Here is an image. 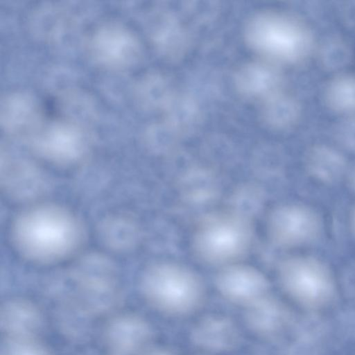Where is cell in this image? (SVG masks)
I'll return each instance as SVG.
<instances>
[{"label":"cell","mask_w":355,"mask_h":355,"mask_svg":"<svg viewBox=\"0 0 355 355\" xmlns=\"http://www.w3.org/2000/svg\"><path fill=\"white\" fill-rule=\"evenodd\" d=\"M12 236L25 257L49 263L65 258L76 249L81 241L82 229L76 218L65 209L39 205L19 216Z\"/></svg>","instance_id":"obj_1"},{"label":"cell","mask_w":355,"mask_h":355,"mask_svg":"<svg viewBox=\"0 0 355 355\" xmlns=\"http://www.w3.org/2000/svg\"><path fill=\"white\" fill-rule=\"evenodd\" d=\"M252 227L249 219L236 211H218L205 216L193 237L198 259L209 264L230 265L250 248Z\"/></svg>","instance_id":"obj_2"},{"label":"cell","mask_w":355,"mask_h":355,"mask_svg":"<svg viewBox=\"0 0 355 355\" xmlns=\"http://www.w3.org/2000/svg\"><path fill=\"white\" fill-rule=\"evenodd\" d=\"M252 46L269 58L288 63L306 60L313 46L309 26L300 19L277 12L254 17L247 27Z\"/></svg>","instance_id":"obj_3"},{"label":"cell","mask_w":355,"mask_h":355,"mask_svg":"<svg viewBox=\"0 0 355 355\" xmlns=\"http://www.w3.org/2000/svg\"><path fill=\"white\" fill-rule=\"evenodd\" d=\"M143 286L154 305L173 315L193 311L204 295L202 281L193 271L168 262L151 266L145 272Z\"/></svg>","instance_id":"obj_4"},{"label":"cell","mask_w":355,"mask_h":355,"mask_svg":"<svg viewBox=\"0 0 355 355\" xmlns=\"http://www.w3.org/2000/svg\"><path fill=\"white\" fill-rule=\"evenodd\" d=\"M268 227L270 238L275 245L289 247L313 239L320 231V222L310 209L286 205L271 212Z\"/></svg>","instance_id":"obj_5"},{"label":"cell","mask_w":355,"mask_h":355,"mask_svg":"<svg viewBox=\"0 0 355 355\" xmlns=\"http://www.w3.org/2000/svg\"><path fill=\"white\" fill-rule=\"evenodd\" d=\"M279 275L287 291L299 298H317L330 291L331 278L325 266L311 257L284 260L279 266Z\"/></svg>","instance_id":"obj_6"},{"label":"cell","mask_w":355,"mask_h":355,"mask_svg":"<svg viewBox=\"0 0 355 355\" xmlns=\"http://www.w3.org/2000/svg\"><path fill=\"white\" fill-rule=\"evenodd\" d=\"M220 293L227 300L250 305L266 296L268 282L257 269L245 265L230 264L216 279Z\"/></svg>","instance_id":"obj_7"},{"label":"cell","mask_w":355,"mask_h":355,"mask_svg":"<svg viewBox=\"0 0 355 355\" xmlns=\"http://www.w3.org/2000/svg\"><path fill=\"white\" fill-rule=\"evenodd\" d=\"M192 338L196 344L211 351H226L238 343L239 331L232 322L218 316L207 318L193 329Z\"/></svg>","instance_id":"obj_8"},{"label":"cell","mask_w":355,"mask_h":355,"mask_svg":"<svg viewBox=\"0 0 355 355\" xmlns=\"http://www.w3.org/2000/svg\"><path fill=\"white\" fill-rule=\"evenodd\" d=\"M282 76L272 66L252 64L243 67L239 73L236 83L241 92L251 97L267 98L280 93Z\"/></svg>","instance_id":"obj_9"},{"label":"cell","mask_w":355,"mask_h":355,"mask_svg":"<svg viewBox=\"0 0 355 355\" xmlns=\"http://www.w3.org/2000/svg\"><path fill=\"white\" fill-rule=\"evenodd\" d=\"M1 182L6 190L17 197H30L42 191L44 182L35 168L21 162L6 161L1 167Z\"/></svg>","instance_id":"obj_10"},{"label":"cell","mask_w":355,"mask_h":355,"mask_svg":"<svg viewBox=\"0 0 355 355\" xmlns=\"http://www.w3.org/2000/svg\"><path fill=\"white\" fill-rule=\"evenodd\" d=\"M306 164L311 175L324 182L338 180L346 168L343 155L324 145L315 146L309 150Z\"/></svg>","instance_id":"obj_11"},{"label":"cell","mask_w":355,"mask_h":355,"mask_svg":"<svg viewBox=\"0 0 355 355\" xmlns=\"http://www.w3.org/2000/svg\"><path fill=\"white\" fill-rule=\"evenodd\" d=\"M324 98L327 107L336 113L355 114V75L333 78L325 87Z\"/></svg>","instance_id":"obj_12"},{"label":"cell","mask_w":355,"mask_h":355,"mask_svg":"<svg viewBox=\"0 0 355 355\" xmlns=\"http://www.w3.org/2000/svg\"><path fill=\"white\" fill-rule=\"evenodd\" d=\"M267 100L263 117L270 127L286 130L298 122L301 107L295 98L279 93Z\"/></svg>","instance_id":"obj_13"},{"label":"cell","mask_w":355,"mask_h":355,"mask_svg":"<svg viewBox=\"0 0 355 355\" xmlns=\"http://www.w3.org/2000/svg\"><path fill=\"white\" fill-rule=\"evenodd\" d=\"M247 320L253 331L266 336L279 327L281 310L278 304L266 295L248 305Z\"/></svg>","instance_id":"obj_14"},{"label":"cell","mask_w":355,"mask_h":355,"mask_svg":"<svg viewBox=\"0 0 355 355\" xmlns=\"http://www.w3.org/2000/svg\"><path fill=\"white\" fill-rule=\"evenodd\" d=\"M352 50L349 43L340 37L326 40L320 46L318 58L320 65L327 71L345 68L351 61Z\"/></svg>","instance_id":"obj_15"},{"label":"cell","mask_w":355,"mask_h":355,"mask_svg":"<svg viewBox=\"0 0 355 355\" xmlns=\"http://www.w3.org/2000/svg\"><path fill=\"white\" fill-rule=\"evenodd\" d=\"M334 135L340 145L355 151V116L340 121L335 127Z\"/></svg>","instance_id":"obj_16"},{"label":"cell","mask_w":355,"mask_h":355,"mask_svg":"<svg viewBox=\"0 0 355 355\" xmlns=\"http://www.w3.org/2000/svg\"><path fill=\"white\" fill-rule=\"evenodd\" d=\"M342 16L345 23L350 28L355 29V1L349 2L342 10Z\"/></svg>","instance_id":"obj_17"},{"label":"cell","mask_w":355,"mask_h":355,"mask_svg":"<svg viewBox=\"0 0 355 355\" xmlns=\"http://www.w3.org/2000/svg\"><path fill=\"white\" fill-rule=\"evenodd\" d=\"M351 181H352V185L355 188V168L352 171V173L351 175Z\"/></svg>","instance_id":"obj_18"},{"label":"cell","mask_w":355,"mask_h":355,"mask_svg":"<svg viewBox=\"0 0 355 355\" xmlns=\"http://www.w3.org/2000/svg\"><path fill=\"white\" fill-rule=\"evenodd\" d=\"M152 355H170V354L165 352H159L155 353Z\"/></svg>","instance_id":"obj_19"},{"label":"cell","mask_w":355,"mask_h":355,"mask_svg":"<svg viewBox=\"0 0 355 355\" xmlns=\"http://www.w3.org/2000/svg\"><path fill=\"white\" fill-rule=\"evenodd\" d=\"M353 227H354V230H355V210H354V214H353Z\"/></svg>","instance_id":"obj_20"}]
</instances>
